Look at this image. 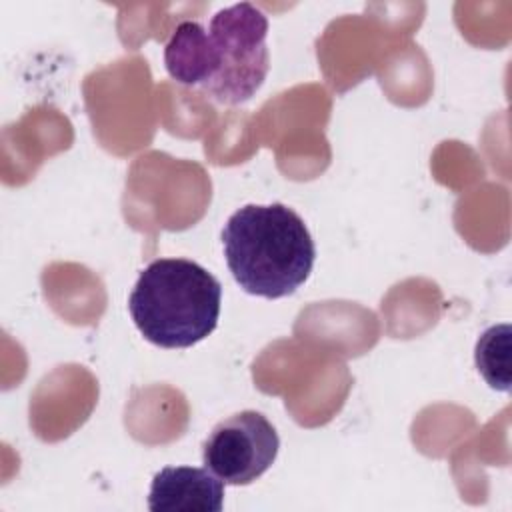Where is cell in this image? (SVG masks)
<instances>
[{
    "label": "cell",
    "mask_w": 512,
    "mask_h": 512,
    "mask_svg": "<svg viewBox=\"0 0 512 512\" xmlns=\"http://www.w3.org/2000/svg\"><path fill=\"white\" fill-rule=\"evenodd\" d=\"M222 248L240 288L268 300L294 294L316 258L304 220L280 202L238 208L224 224Z\"/></svg>",
    "instance_id": "obj_1"
},
{
    "label": "cell",
    "mask_w": 512,
    "mask_h": 512,
    "mask_svg": "<svg viewBox=\"0 0 512 512\" xmlns=\"http://www.w3.org/2000/svg\"><path fill=\"white\" fill-rule=\"evenodd\" d=\"M222 286L200 264L158 258L138 276L128 298L140 334L160 348H190L214 332Z\"/></svg>",
    "instance_id": "obj_2"
},
{
    "label": "cell",
    "mask_w": 512,
    "mask_h": 512,
    "mask_svg": "<svg viewBox=\"0 0 512 512\" xmlns=\"http://www.w3.org/2000/svg\"><path fill=\"white\" fill-rule=\"evenodd\" d=\"M208 34L214 44L216 72L202 92L226 106L248 102L270 68L264 12L250 2L222 8L212 16Z\"/></svg>",
    "instance_id": "obj_3"
},
{
    "label": "cell",
    "mask_w": 512,
    "mask_h": 512,
    "mask_svg": "<svg viewBox=\"0 0 512 512\" xmlns=\"http://www.w3.org/2000/svg\"><path fill=\"white\" fill-rule=\"evenodd\" d=\"M204 466L224 484L246 486L276 460L280 438L270 420L256 410H242L218 422L202 446Z\"/></svg>",
    "instance_id": "obj_4"
},
{
    "label": "cell",
    "mask_w": 512,
    "mask_h": 512,
    "mask_svg": "<svg viewBox=\"0 0 512 512\" xmlns=\"http://www.w3.org/2000/svg\"><path fill=\"white\" fill-rule=\"evenodd\" d=\"M224 482L206 466H166L150 484L148 508L152 512H220Z\"/></svg>",
    "instance_id": "obj_5"
},
{
    "label": "cell",
    "mask_w": 512,
    "mask_h": 512,
    "mask_svg": "<svg viewBox=\"0 0 512 512\" xmlns=\"http://www.w3.org/2000/svg\"><path fill=\"white\" fill-rule=\"evenodd\" d=\"M164 64L176 82L202 90L216 72V54L208 30L194 20L180 22L164 48Z\"/></svg>",
    "instance_id": "obj_6"
},
{
    "label": "cell",
    "mask_w": 512,
    "mask_h": 512,
    "mask_svg": "<svg viewBox=\"0 0 512 512\" xmlns=\"http://www.w3.org/2000/svg\"><path fill=\"white\" fill-rule=\"evenodd\" d=\"M510 324H496L482 332L476 342V366L490 388L510 390Z\"/></svg>",
    "instance_id": "obj_7"
}]
</instances>
